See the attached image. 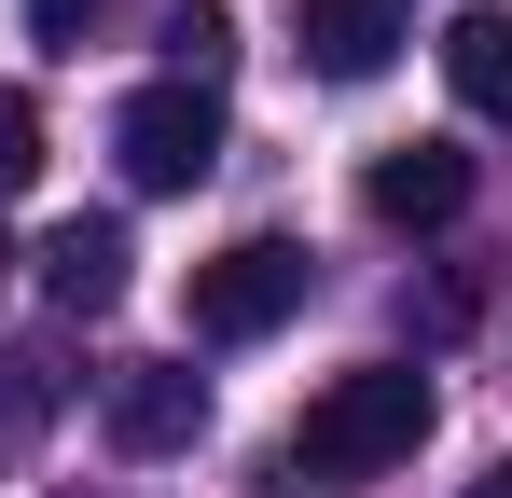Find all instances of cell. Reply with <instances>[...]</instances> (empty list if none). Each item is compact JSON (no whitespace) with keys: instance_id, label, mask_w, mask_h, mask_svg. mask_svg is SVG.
<instances>
[{"instance_id":"6da1fadb","label":"cell","mask_w":512,"mask_h":498,"mask_svg":"<svg viewBox=\"0 0 512 498\" xmlns=\"http://www.w3.org/2000/svg\"><path fill=\"white\" fill-rule=\"evenodd\" d=\"M429 443V374L416 360H360V374H333V388H319V402H305V429H291V457H305V471H402V457H416Z\"/></svg>"},{"instance_id":"7a4b0ae2","label":"cell","mask_w":512,"mask_h":498,"mask_svg":"<svg viewBox=\"0 0 512 498\" xmlns=\"http://www.w3.org/2000/svg\"><path fill=\"white\" fill-rule=\"evenodd\" d=\"M111 153L139 194H194L208 166H222V97L208 83H139L125 111H111Z\"/></svg>"},{"instance_id":"3957f363","label":"cell","mask_w":512,"mask_h":498,"mask_svg":"<svg viewBox=\"0 0 512 498\" xmlns=\"http://www.w3.org/2000/svg\"><path fill=\"white\" fill-rule=\"evenodd\" d=\"M305 291H319V263L291 236H236V249L194 263V332H208V346H250V332H277Z\"/></svg>"},{"instance_id":"277c9868","label":"cell","mask_w":512,"mask_h":498,"mask_svg":"<svg viewBox=\"0 0 512 498\" xmlns=\"http://www.w3.org/2000/svg\"><path fill=\"white\" fill-rule=\"evenodd\" d=\"M97 429H111L125 457H180V443L208 429V374H194V360H125V374L97 388Z\"/></svg>"},{"instance_id":"5b68a950","label":"cell","mask_w":512,"mask_h":498,"mask_svg":"<svg viewBox=\"0 0 512 498\" xmlns=\"http://www.w3.org/2000/svg\"><path fill=\"white\" fill-rule=\"evenodd\" d=\"M360 208H374L388 236H443V222L471 208V153H457V139H402V153L360 166Z\"/></svg>"},{"instance_id":"8992f818","label":"cell","mask_w":512,"mask_h":498,"mask_svg":"<svg viewBox=\"0 0 512 498\" xmlns=\"http://www.w3.org/2000/svg\"><path fill=\"white\" fill-rule=\"evenodd\" d=\"M402 56V0H305V70L319 83H374Z\"/></svg>"},{"instance_id":"52a82bcc","label":"cell","mask_w":512,"mask_h":498,"mask_svg":"<svg viewBox=\"0 0 512 498\" xmlns=\"http://www.w3.org/2000/svg\"><path fill=\"white\" fill-rule=\"evenodd\" d=\"M125 263H139L125 222H56V236H42V291H56L70 319H111V305H125Z\"/></svg>"},{"instance_id":"ba28073f","label":"cell","mask_w":512,"mask_h":498,"mask_svg":"<svg viewBox=\"0 0 512 498\" xmlns=\"http://www.w3.org/2000/svg\"><path fill=\"white\" fill-rule=\"evenodd\" d=\"M443 83H457L485 125H512V14H499V0H471V14L443 28Z\"/></svg>"},{"instance_id":"9c48e42d","label":"cell","mask_w":512,"mask_h":498,"mask_svg":"<svg viewBox=\"0 0 512 498\" xmlns=\"http://www.w3.org/2000/svg\"><path fill=\"white\" fill-rule=\"evenodd\" d=\"M236 70V14H222V0H180L167 14V83H222Z\"/></svg>"},{"instance_id":"30bf717a","label":"cell","mask_w":512,"mask_h":498,"mask_svg":"<svg viewBox=\"0 0 512 498\" xmlns=\"http://www.w3.org/2000/svg\"><path fill=\"white\" fill-rule=\"evenodd\" d=\"M28 180H42V97L0 83V194H28Z\"/></svg>"},{"instance_id":"8fae6325","label":"cell","mask_w":512,"mask_h":498,"mask_svg":"<svg viewBox=\"0 0 512 498\" xmlns=\"http://www.w3.org/2000/svg\"><path fill=\"white\" fill-rule=\"evenodd\" d=\"M485 319V277H471V263H457V277H429V332H471Z\"/></svg>"},{"instance_id":"7c38bea8","label":"cell","mask_w":512,"mask_h":498,"mask_svg":"<svg viewBox=\"0 0 512 498\" xmlns=\"http://www.w3.org/2000/svg\"><path fill=\"white\" fill-rule=\"evenodd\" d=\"M84 14H97V0H28V28H42V42H84Z\"/></svg>"},{"instance_id":"4fadbf2b","label":"cell","mask_w":512,"mask_h":498,"mask_svg":"<svg viewBox=\"0 0 512 498\" xmlns=\"http://www.w3.org/2000/svg\"><path fill=\"white\" fill-rule=\"evenodd\" d=\"M457 498H512V471H485V485H457Z\"/></svg>"},{"instance_id":"5bb4252c","label":"cell","mask_w":512,"mask_h":498,"mask_svg":"<svg viewBox=\"0 0 512 498\" xmlns=\"http://www.w3.org/2000/svg\"><path fill=\"white\" fill-rule=\"evenodd\" d=\"M0 277H14V249H0Z\"/></svg>"}]
</instances>
